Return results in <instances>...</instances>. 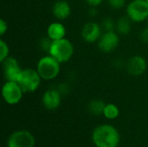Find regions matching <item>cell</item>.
<instances>
[{
	"mask_svg": "<svg viewBox=\"0 0 148 147\" xmlns=\"http://www.w3.org/2000/svg\"><path fill=\"white\" fill-rule=\"evenodd\" d=\"M92 139L97 147H117L120 143V134L113 126L101 125L95 128Z\"/></svg>",
	"mask_w": 148,
	"mask_h": 147,
	"instance_id": "cell-1",
	"label": "cell"
},
{
	"mask_svg": "<svg viewBox=\"0 0 148 147\" xmlns=\"http://www.w3.org/2000/svg\"><path fill=\"white\" fill-rule=\"evenodd\" d=\"M36 70L42 79L45 81H51L57 77L60 73V62L49 55L39 60Z\"/></svg>",
	"mask_w": 148,
	"mask_h": 147,
	"instance_id": "cell-2",
	"label": "cell"
},
{
	"mask_svg": "<svg viewBox=\"0 0 148 147\" xmlns=\"http://www.w3.org/2000/svg\"><path fill=\"white\" fill-rule=\"evenodd\" d=\"M49 54L60 63L66 62L71 59L74 54V47L71 42L66 38L53 41Z\"/></svg>",
	"mask_w": 148,
	"mask_h": 147,
	"instance_id": "cell-3",
	"label": "cell"
},
{
	"mask_svg": "<svg viewBox=\"0 0 148 147\" xmlns=\"http://www.w3.org/2000/svg\"><path fill=\"white\" fill-rule=\"evenodd\" d=\"M41 79L42 78L37 70L26 68L23 69L17 83L23 93H33L39 88Z\"/></svg>",
	"mask_w": 148,
	"mask_h": 147,
	"instance_id": "cell-4",
	"label": "cell"
},
{
	"mask_svg": "<svg viewBox=\"0 0 148 147\" xmlns=\"http://www.w3.org/2000/svg\"><path fill=\"white\" fill-rule=\"evenodd\" d=\"M127 16L133 22H143L148 17V3L147 0H133L127 7Z\"/></svg>",
	"mask_w": 148,
	"mask_h": 147,
	"instance_id": "cell-5",
	"label": "cell"
},
{
	"mask_svg": "<svg viewBox=\"0 0 148 147\" xmlns=\"http://www.w3.org/2000/svg\"><path fill=\"white\" fill-rule=\"evenodd\" d=\"M23 91L17 82L6 81L2 88V95L6 103L10 105L17 104L22 97Z\"/></svg>",
	"mask_w": 148,
	"mask_h": 147,
	"instance_id": "cell-6",
	"label": "cell"
},
{
	"mask_svg": "<svg viewBox=\"0 0 148 147\" xmlns=\"http://www.w3.org/2000/svg\"><path fill=\"white\" fill-rule=\"evenodd\" d=\"M3 75L7 81L17 82L23 69L20 67L18 61L12 56H8L4 61L2 62Z\"/></svg>",
	"mask_w": 148,
	"mask_h": 147,
	"instance_id": "cell-7",
	"label": "cell"
},
{
	"mask_svg": "<svg viewBox=\"0 0 148 147\" xmlns=\"http://www.w3.org/2000/svg\"><path fill=\"white\" fill-rule=\"evenodd\" d=\"M35 144V138L27 131H17L13 133L7 142L8 147H34Z\"/></svg>",
	"mask_w": 148,
	"mask_h": 147,
	"instance_id": "cell-8",
	"label": "cell"
},
{
	"mask_svg": "<svg viewBox=\"0 0 148 147\" xmlns=\"http://www.w3.org/2000/svg\"><path fill=\"white\" fill-rule=\"evenodd\" d=\"M119 44V36L114 31H106L103 34L98 42L99 49L105 53L112 52L116 49Z\"/></svg>",
	"mask_w": 148,
	"mask_h": 147,
	"instance_id": "cell-9",
	"label": "cell"
},
{
	"mask_svg": "<svg viewBox=\"0 0 148 147\" xmlns=\"http://www.w3.org/2000/svg\"><path fill=\"white\" fill-rule=\"evenodd\" d=\"M147 69V62L145 58L140 55L131 57L127 62V72L134 76L141 75Z\"/></svg>",
	"mask_w": 148,
	"mask_h": 147,
	"instance_id": "cell-10",
	"label": "cell"
},
{
	"mask_svg": "<svg viewBox=\"0 0 148 147\" xmlns=\"http://www.w3.org/2000/svg\"><path fill=\"white\" fill-rule=\"evenodd\" d=\"M62 101V94L57 89H49L42 95V104L48 110L56 109Z\"/></svg>",
	"mask_w": 148,
	"mask_h": 147,
	"instance_id": "cell-11",
	"label": "cell"
},
{
	"mask_svg": "<svg viewBox=\"0 0 148 147\" xmlns=\"http://www.w3.org/2000/svg\"><path fill=\"white\" fill-rule=\"evenodd\" d=\"M101 27L94 22L87 23L82 31V36L87 42H95L101 37Z\"/></svg>",
	"mask_w": 148,
	"mask_h": 147,
	"instance_id": "cell-12",
	"label": "cell"
},
{
	"mask_svg": "<svg viewBox=\"0 0 148 147\" xmlns=\"http://www.w3.org/2000/svg\"><path fill=\"white\" fill-rule=\"evenodd\" d=\"M52 11H53L54 16L57 19L63 20L69 16L70 12H71V8H70V5L66 1L61 0V1H57L56 3H55L52 8Z\"/></svg>",
	"mask_w": 148,
	"mask_h": 147,
	"instance_id": "cell-13",
	"label": "cell"
},
{
	"mask_svg": "<svg viewBox=\"0 0 148 147\" xmlns=\"http://www.w3.org/2000/svg\"><path fill=\"white\" fill-rule=\"evenodd\" d=\"M66 35V29L63 24L60 23H51L47 30V36L53 41L64 38Z\"/></svg>",
	"mask_w": 148,
	"mask_h": 147,
	"instance_id": "cell-14",
	"label": "cell"
},
{
	"mask_svg": "<svg viewBox=\"0 0 148 147\" xmlns=\"http://www.w3.org/2000/svg\"><path fill=\"white\" fill-rule=\"evenodd\" d=\"M106 104L101 100H93L88 104V111L94 115H101L103 113Z\"/></svg>",
	"mask_w": 148,
	"mask_h": 147,
	"instance_id": "cell-15",
	"label": "cell"
},
{
	"mask_svg": "<svg viewBox=\"0 0 148 147\" xmlns=\"http://www.w3.org/2000/svg\"><path fill=\"white\" fill-rule=\"evenodd\" d=\"M116 29L120 34L127 35L131 30V19L127 17H121L116 23Z\"/></svg>",
	"mask_w": 148,
	"mask_h": 147,
	"instance_id": "cell-16",
	"label": "cell"
},
{
	"mask_svg": "<svg viewBox=\"0 0 148 147\" xmlns=\"http://www.w3.org/2000/svg\"><path fill=\"white\" fill-rule=\"evenodd\" d=\"M119 108L114 104H107L103 112L104 116L108 120H114L119 116Z\"/></svg>",
	"mask_w": 148,
	"mask_h": 147,
	"instance_id": "cell-17",
	"label": "cell"
},
{
	"mask_svg": "<svg viewBox=\"0 0 148 147\" xmlns=\"http://www.w3.org/2000/svg\"><path fill=\"white\" fill-rule=\"evenodd\" d=\"M9 56V47L3 40H0V62H2Z\"/></svg>",
	"mask_w": 148,
	"mask_h": 147,
	"instance_id": "cell-18",
	"label": "cell"
},
{
	"mask_svg": "<svg viewBox=\"0 0 148 147\" xmlns=\"http://www.w3.org/2000/svg\"><path fill=\"white\" fill-rule=\"evenodd\" d=\"M52 42H53V40L50 39L49 36L47 37H42L39 42V45H40V48L45 51V52H49V49L51 48V45H52Z\"/></svg>",
	"mask_w": 148,
	"mask_h": 147,
	"instance_id": "cell-19",
	"label": "cell"
},
{
	"mask_svg": "<svg viewBox=\"0 0 148 147\" xmlns=\"http://www.w3.org/2000/svg\"><path fill=\"white\" fill-rule=\"evenodd\" d=\"M102 27L106 31H114V28H116V25L113 19L105 18L102 22Z\"/></svg>",
	"mask_w": 148,
	"mask_h": 147,
	"instance_id": "cell-20",
	"label": "cell"
},
{
	"mask_svg": "<svg viewBox=\"0 0 148 147\" xmlns=\"http://www.w3.org/2000/svg\"><path fill=\"white\" fill-rule=\"evenodd\" d=\"M108 4L114 9H121L126 3V0H108Z\"/></svg>",
	"mask_w": 148,
	"mask_h": 147,
	"instance_id": "cell-21",
	"label": "cell"
},
{
	"mask_svg": "<svg viewBox=\"0 0 148 147\" xmlns=\"http://www.w3.org/2000/svg\"><path fill=\"white\" fill-rule=\"evenodd\" d=\"M7 28H8L7 23L3 19H1L0 20V34H1V36H3L7 31Z\"/></svg>",
	"mask_w": 148,
	"mask_h": 147,
	"instance_id": "cell-22",
	"label": "cell"
},
{
	"mask_svg": "<svg viewBox=\"0 0 148 147\" xmlns=\"http://www.w3.org/2000/svg\"><path fill=\"white\" fill-rule=\"evenodd\" d=\"M57 90L59 91V93H60L62 95L66 94L69 93V88H68V86H67L65 83H62V84L58 87V89H57Z\"/></svg>",
	"mask_w": 148,
	"mask_h": 147,
	"instance_id": "cell-23",
	"label": "cell"
},
{
	"mask_svg": "<svg viewBox=\"0 0 148 147\" xmlns=\"http://www.w3.org/2000/svg\"><path fill=\"white\" fill-rule=\"evenodd\" d=\"M140 38L144 42L148 43V28H146L142 30L140 34Z\"/></svg>",
	"mask_w": 148,
	"mask_h": 147,
	"instance_id": "cell-24",
	"label": "cell"
},
{
	"mask_svg": "<svg viewBox=\"0 0 148 147\" xmlns=\"http://www.w3.org/2000/svg\"><path fill=\"white\" fill-rule=\"evenodd\" d=\"M85 1L91 7H96V6L100 5L102 2V0H85Z\"/></svg>",
	"mask_w": 148,
	"mask_h": 147,
	"instance_id": "cell-25",
	"label": "cell"
},
{
	"mask_svg": "<svg viewBox=\"0 0 148 147\" xmlns=\"http://www.w3.org/2000/svg\"><path fill=\"white\" fill-rule=\"evenodd\" d=\"M98 13V11L96 10V9L95 8V7H92L91 9H90V10H89V14L92 16H95L96 14Z\"/></svg>",
	"mask_w": 148,
	"mask_h": 147,
	"instance_id": "cell-26",
	"label": "cell"
},
{
	"mask_svg": "<svg viewBox=\"0 0 148 147\" xmlns=\"http://www.w3.org/2000/svg\"><path fill=\"white\" fill-rule=\"evenodd\" d=\"M147 3H148V0H147Z\"/></svg>",
	"mask_w": 148,
	"mask_h": 147,
	"instance_id": "cell-27",
	"label": "cell"
}]
</instances>
